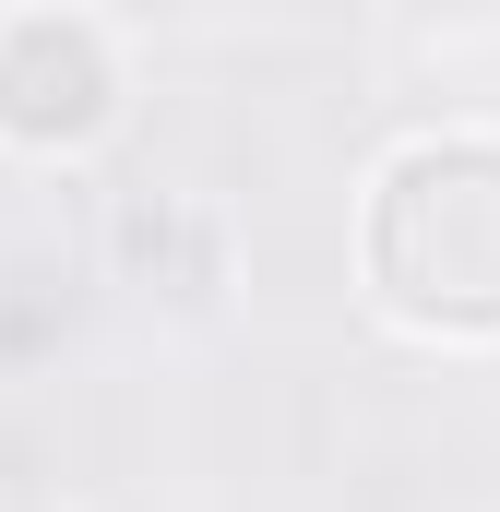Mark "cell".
<instances>
[{
  "label": "cell",
  "instance_id": "6da1fadb",
  "mask_svg": "<svg viewBox=\"0 0 500 512\" xmlns=\"http://www.w3.org/2000/svg\"><path fill=\"white\" fill-rule=\"evenodd\" d=\"M358 262H370V298L405 334L489 346L500 334V143L489 131H429V143L381 155Z\"/></svg>",
  "mask_w": 500,
  "mask_h": 512
},
{
  "label": "cell",
  "instance_id": "7a4b0ae2",
  "mask_svg": "<svg viewBox=\"0 0 500 512\" xmlns=\"http://www.w3.org/2000/svg\"><path fill=\"white\" fill-rule=\"evenodd\" d=\"M120 120V60L84 12H12L0 24V143L72 155Z\"/></svg>",
  "mask_w": 500,
  "mask_h": 512
}]
</instances>
